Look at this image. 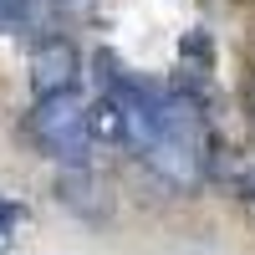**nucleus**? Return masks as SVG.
I'll list each match as a JSON object with an SVG mask.
<instances>
[{
	"instance_id": "obj_1",
	"label": "nucleus",
	"mask_w": 255,
	"mask_h": 255,
	"mask_svg": "<svg viewBox=\"0 0 255 255\" xmlns=\"http://www.w3.org/2000/svg\"><path fill=\"white\" fill-rule=\"evenodd\" d=\"M31 128L41 148L61 163V168H87V148H92V133H87V102L72 92H51V97H36V113H31Z\"/></svg>"
},
{
	"instance_id": "obj_2",
	"label": "nucleus",
	"mask_w": 255,
	"mask_h": 255,
	"mask_svg": "<svg viewBox=\"0 0 255 255\" xmlns=\"http://www.w3.org/2000/svg\"><path fill=\"white\" fill-rule=\"evenodd\" d=\"M77 72H82V56L72 41H41L36 56H31V87L36 97H51V92H72L77 87Z\"/></svg>"
},
{
	"instance_id": "obj_3",
	"label": "nucleus",
	"mask_w": 255,
	"mask_h": 255,
	"mask_svg": "<svg viewBox=\"0 0 255 255\" xmlns=\"http://www.w3.org/2000/svg\"><path fill=\"white\" fill-rule=\"evenodd\" d=\"M56 194H61V204L72 209V215H82V220H108V189H102L87 168H61V179H56Z\"/></svg>"
},
{
	"instance_id": "obj_4",
	"label": "nucleus",
	"mask_w": 255,
	"mask_h": 255,
	"mask_svg": "<svg viewBox=\"0 0 255 255\" xmlns=\"http://www.w3.org/2000/svg\"><path fill=\"white\" fill-rule=\"evenodd\" d=\"M87 133L97 143H128V113H123V102L113 92L97 97L92 108H87Z\"/></svg>"
},
{
	"instance_id": "obj_5",
	"label": "nucleus",
	"mask_w": 255,
	"mask_h": 255,
	"mask_svg": "<svg viewBox=\"0 0 255 255\" xmlns=\"http://www.w3.org/2000/svg\"><path fill=\"white\" fill-rule=\"evenodd\" d=\"M179 51L184 61H199V67H215V41H209V31H189L179 41Z\"/></svg>"
},
{
	"instance_id": "obj_6",
	"label": "nucleus",
	"mask_w": 255,
	"mask_h": 255,
	"mask_svg": "<svg viewBox=\"0 0 255 255\" xmlns=\"http://www.w3.org/2000/svg\"><path fill=\"white\" fill-rule=\"evenodd\" d=\"M20 220V204H10V199H0V230H10Z\"/></svg>"
},
{
	"instance_id": "obj_7",
	"label": "nucleus",
	"mask_w": 255,
	"mask_h": 255,
	"mask_svg": "<svg viewBox=\"0 0 255 255\" xmlns=\"http://www.w3.org/2000/svg\"><path fill=\"white\" fill-rule=\"evenodd\" d=\"M0 255H5V230H0Z\"/></svg>"
}]
</instances>
